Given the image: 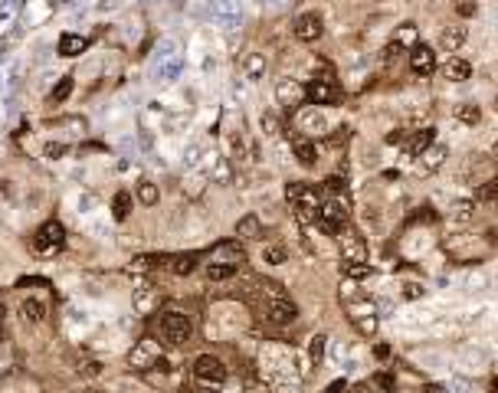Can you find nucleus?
Returning <instances> with one entry per match:
<instances>
[{
  "mask_svg": "<svg viewBox=\"0 0 498 393\" xmlns=\"http://www.w3.org/2000/svg\"><path fill=\"white\" fill-rule=\"evenodd\" d=\"M286 196L288 204H292V210H296L298 223H318V214H321V196L315 187H308V184H298V180H292L286 187Z\"/></svg>",
  "mask_w": 498,
  "mask_h": 393,
  "instance_id": "1",
  "label": "nucleus"
},
{
  "mask_svg": "<svg viewBox=\"0 0 498 393\" xmlns=\"http://www.w3.org/2000/svg\"><path fill=\"white\" fill-rule=\"evenodd\" d=\"M347 216H351V210H347L345 196H328V200L321 204L318 226L325 233H331V236H341V233L347 230Z\"/></svg>",
  "mask_w": 498,
  "mask_h": 393,
  "instance_id": "2",
  "label": "nucleus"
},
{
  "mask_svg": "<svg viewBox=\"0 0 498 393\" xmlns=\"http://www.w3.org/2000/svg\"><path fill=\"white\" fill-rule=\"evenodd\" d=\"M190 318L184 311H161L158 315V338L164 344H184L190 338Z\"/></svg>",
  "mask_w": 498,
  "mask_h": 393,
  "instance_id": "3",
  "label": "nucleus"
},
{
  "mask_svg": "<svg viewBox=\"0 0 498 393\" xmlns=\"http://www.w3.org/2000/svg\"><path fill=\"white\" fill-rule=\"evenodd\" d=\"M180 56H178V43H170V40H164V43L158 46V56H154V76H158V82H170V79L180 76Z\"/></svg>",
  "mask_w": 498,
  "mask_h": 393,
  "instance_id": "4",
  "label": "nucleus"
},
{
  "mask_svg": "<svg viewBox=\"0 0 498 393\" xmlns=\"http://www.w3.org/2000/svg\"><path fill=\"white\" fill-rule=\"evenodd\" d=\"M194 377H197V384H203V387H220L227 380V364L220 358H213V354H200L194 360Z\"/></svg>",
  "mask_w": 498,
  "mask_h": 393,
  "instance_id": "5",
  "label": "nucleus"
},
{
  "mask_svg": "<svg viewBox=\"0 0 498 393\" xmlns=\"http://www.w3.org/2000/svg\"><path fill=\"white\" fill-rule=\"evenodd\" d=\"M210 17L223 30H237L243 23V4L239 0H210Z\"/></svg>",
  "mask_w": 498,
  "mask_h": 393,
  "instance_id": "6",
  "label": "nucleus"
},
{
  "mask_svg": "<svg viewBox=\"0 0 498 393\" xmlns=\"http://www.w3.org/2000/svg\"><path fill=\"white\" fill-rule=\"evenodd\" d=\"M305 99L312 105H338L341 89L331 79H312V82H305Z\"/></svg>",
  "mask_w": 498,
  "mask_h": 393,
  "instance_id": "7",
  "label": "nucleus"
},
{
  "mask_svg": "<svg viewBox=\"0 0 498 393\" xmlns=\"http://www.w3.org/2000/svg\"><path fill=\"white\" fill-rule=\"evenodd\" d=\"M292 33H296L298 43H315V40H321L325 26H321V17H318V13L305 10V13H298V17L292 20Z\"/></svg>",
  "mask_w": 498,
  "mask_h": 393,
  "instance_id": "8",
  "label": "nucleus"
},
{
  "mask_svg": "<svg viewBox=\"0 0 498 393\" xmlns=\"http://www.w3.org/2000/svg\"><path fill=\"white\" fill-rule=\"evenodd\" d=\"M63 243H66V230H63V223H56V220L43 223L33 236V246L40 249V253H56Z\"/></svg>",
  "mask_w": 498,
  "mask_h": 393,
  "instance_id": "9",
  "label": "nucleus"
},
{
  "mask_svg": "<svg viewBox=\"0 0 498 393\" xmlns=\"http://www.w3.org/2000/svg\"><path fill=\"white\" fill-rule=\"evenodd\" d=\"M266 318H269L272 325L286 328V325H292V321L298 318V308H296V301H288L286 295H272L269 305H266Z\"/></svg>",
  "mask_w": 498,
  "mask_h": 393,
  "instance_id": "10",
  "label": "nucleus"
},
{
  "mask_svg": "<svg viewBox=\"0 0 498 393\" xmlns=\"http://www.w3.org/2000/svg\"><path fill=\"white\" fill-rule=\"evenodd\" d=\"M338 243L345 262H367V243H364V236L357 230H345L338 236Z\"/></svg>",
  "mask_w": 498,
  "mask_h": 393,
  "instance_id": "11",
  "label": "nucleus"
},
{
  "mask_svg": "<svg viewBox=\"0 0 498 393\" xmlns=\"http://www.w3.org/2000/svg\"><path fill=\"white\" fill-rule=\"evenodd\" d=\"M492 164H495V157H489V154H472L469 164L462 167V177L472 180L475 187H482L489 177H495V174H492Z\"/></svg>",
  "mask_w": 498,
  "mask_h": 393,
  "instance_id": "12",
  "label": "nucleus"
},
{
  "mask_svg": "<svg viewBox=\"0 0 498 393\" xmlns=\"http://www.w3.org/2000/svg\"><path fill=\"white\" fill-rule=\"evenodd\" d=\"M296 125L305 131V135H312V138H321L325 131H328V118H325L318 109H302L296 115Z\"/></svg>",
  "mask_w": 498,
  "mask_h": 393,
  "instance_id": "13",
  "label": "nucleus"
},
{
  "mask_svg": "<svg viewBox=\"0 0 498 393\" xmlns=\"http://www.w3.org/2000/svg\"><path fill=\"white\" fill-rule=\"evenodd\" d=\"M276 99H279L282 109H296V105H302V99H305V86L298 82V79H279Z\"/></svg>",
  "mask_w": 498,
  "mask_h": 393,
  "instance_id": "14",
  "label": "nucleus"
},
{
  "mask_svg": "<svg viewBox=\"0 0 498 393\" xmlns=\"http://www.w3.org/2000/svg\"><path fill=\"white\" fill-rule=\"evenodd\" d=\"M436 145V131L433 128H416V131H410L406 135V141H404V154L406 157H420L426 148H433Z\"/></svg>",
  "mask_w": 498,
  "mask_h": 393,
  "instance_id": "15",
  "label": "nucleus"
},
{
  "mask_svg": "<svg viewBox=\"0 0 498 393\" xmlns=\"http://www.w3.org/2000/svg\"><path fill=\"white\" fill-rule=\"evenodd\" d=\"M433 69H436V50H430V46H413L410 50V72H416V76H430Z\"/></svg>",
  "mask_w": 498,
  "mask_h": 393,
  "instance_id": "16",
  "label": "nucleus"
},
{
  "mask_svg": "<svg viewBox=\"0 0 498 393\" xmlns=\"http://www.w3.org/2000/svg\"><path fill=\"white\" fill-rule=\"evenodd\" d=\"M227 148H229V157H233V161H249V157L259 154V148L249 145L243 131H229V135H227Z\"/></svg>",
  "mask_w": 498,
  "mask_h": 393,
  "instance_id": "17",
  "label": "nucleus"
},
{
  "mask_svg": "<svg viewBox=\"0 0 498 393\" xmlns=\"http://www.w3.org/2000/svg\"><path fill=\"white\" fill-rule=\"evenodd\" d=\"M465 40H469V30H465L462 23H456V26H446L443 33H439V46L446 52H456V50H462L465 46Z\"/></svg>",
  "mask_w": 498,
  "mask_h": 393,
  "instance_id": "18",
  "label": "nucleus"
},
{
  "mask_svg": "<svg viewBox=\"0 0 498 393\" xmlns=\"http://www.w3.org/2000/svg\"><path fill=\"white\" fill-rule=\"evenodd\" d=\"M446 157H449V148L446 145H433V148H426V151L420 154V167L426 174H433V171H439V167L446 164Z\"/></svg>",
  "mask_w": 498,
  "mask_h": 393,
  "instance_id": "19",
  "label": "nucleus"
},
{
  "mask_svg": "<svg viewBox=\"0 0 498 393\" xmlns=\"http://www.w3.org/2000/svg\"><path fill=\"white\" fill-rule=\"evenodd\" d=\"M394 46H400V50H413V46H420V26L416 23H400L397 30H394V40H390Z\"/></svg>",
  "mask_w": 498,
  "mask_h": 393,
  "instance_id": "20",
  "label": "nucleus"
},
{
  "mask_svg": "<svg viewBox=\"0 0 498 393\" xmlns=\"http://www.w3.org/2000/svg\"><path fill=\"white\" fill-rule=\"evenodd\" d=\"M443 76L449 82H465V79H472V62L462 60V56H453V60L443 66Z\"/></svg>",
  "mask_w": 498,
  "mask_h": 393,
  "instance_id": "21",
  "label": "nucleus"
},
{
  "mask_svg": "<svg viewBox=\"0 0 498 393\" xmlns=\"http://www.w3.org/2000/svg\"><path fill=\"white\" fill-rule=\"evenodd\" d=\"M128 360H131V367H148V364H158L161 358H158V348H154L151 341H141L135 350H131V358Z\"/></svg>",
  "mask_w": 498,
  "mask_h": 393,
  "instance_id": "22",
  "label": "nucleus"
},
{
  "mask_svg": "<svg viewBox=\"0 0 498 393\" xmlns=\"http://www.w3.org/2000/svg\"><path fill=\"white\" fill-rule=\"evenodd\" d=\"M459 289H462V292H482V289H489V275L482 272V269H469V272L459 275Z\"/></svg>",
  "mask_w": 498,
  "mask_h": 393,
  "instance_id": "23",
  "label": "nucleus"
},
{
  "mask_svg": "<svg viewBox=\"0 0 498 393\" xmlns=\"http://www.w3.org/2000/svg\"><path fill=\"white\" fill-rule=\"evenodd\" d=\"M213 259L217 262H243V246L239 243H220V246H213Z\"/></svg>",
  "mask_w": 498,
  "mask_h": 393,
  "instance_id": "24",
  "label": "nucleus"
},
{
  "mask_svg": "<svg viewBox=\"0 0 498 393\" xmlns=\"http://www.w3.org/2000/svg\"><path fill=\"white\" fill-rule=\"evenodd\" d=\"M459 364H462V367L479 370V367H485V364H489V358H485V350L472 348V344H465V348L459 350Z\"/></svg>",
  "mask_w": 498,
  "mask_h": 393,
  "instance_id": "25",
  "label": "nucleus"
},
{
  "mask_svg": "<svg viewBox=\"0 0 498 393\" xmlns=\"http://www.w3.org/2000/svg\"><path fill=\"white\" fill-rule=\"evenodd\" d=\"M85 46H89L85 36H76V33L60 36V56H79V52H85Z\"/></svg>",
  "mask_w": 498,
  "mask_h": 393,
  "instance_id": "26",
  "label": "nucleus"
},
{
  "mask_svg": "<svg viewBox=\"0 0 498 393\" xmlns=\"http://www.w3.org/2000/svg\"><path fill=\"white\" fill-rule=\"evenodd\" d=\"M296 157H298V164H305V167H312L315 161H318V151H315V145L308 141V138H296Z\"/></svg>",
  "mask_w": 498,
  "mask_h": 393,
  "instance_id": "27",
  "label": "nucleus"
},
{
  "mask_svg": "<svg viewBox=\"0 0 498 393\" xmlns=\"http://www.w3.org/2000/svg\"><path fill=\"white\" fill-rule=\"evenodd\" d=\"M237 275V265L233 262H207V279L210 282H227Z\"/></svg>",
  "mask_w": 498,
  "mask_h": 393,
  "instance_id": "28",
  "label": "nucleus"
},
{
  "mask_svg": "<svg viewBox=\"0 0 498 393\" xmlns=\"http://www.w3.org/2000/svg\"><path fill=\"white\" fill-rule=\"evenodd\" d=\"M243 72H246V79H262V72H266V56H262V52H249L243 60Z\"/></svg>",
  "mask_w": 498,
  "mask_h": 393,
  "instance_id": "29",
  "label": "nucleus"
},
{
  "mask_svg": "<svg viewBox=\"0 0 498 393\" xmlns=\"http://www.w3.org/2000/svg\"><path fill=\"white\" fill-rule=\"evenodd\" d=\"M237 236L239 240H256V236H262V223L256 216H243L237 223Z\"/></svg>",
  "mask_w": 498,
  "mask_h": 393,
  "instance_id": "30",
  "label": "nucleus"
},
{
  "mask_svg": "<svg viewBox=\"0 0 498 393\" xmlns=\"http://www.w3.org/2000/svg\"><path fill=\"white\" fill-rule=\"evenodd\" d=\"M325 348H328V334H315L312 341H308V360H312V367H318L321 360H325Z\"/></svg>",
  "mask_w": 498,
  "mask_h": 393,
  "instance_id": "31",
  "label": "nucleus"
},
{
  "mask_svg": "<svg viewBox=\"0 0 498 393\" xmlns=\"http://www.w3.org/2000/svg\"><path fill=\"white\" fill-rule=\"evenodd\" d=\"M354 328H357V334H364V338H374V334H377V328H380V315H361V318H354Z\"/></svg>",
  "mask_w": 498,
  "mask_h": 393,
  "instance_id": "32",
  "label": "nucleus"
},
{
  "mask_svg": "<svg viewBox=\"0 0 498 393\" xmlns=\"http://www.w3.org/2000/svg\"><path fill=\"white\" fill-rule=\"evenodd\" d=\"M194 265H197L194 253H187V256H174V259H170V272H174V275H190V272H194Z\"/></svg>",
  "mask_w": 498,
  "mask_h": 393,
  "instance_id": "33",
  "label": "nucleus"
},
{
  "mask_svg": "<svg viewBox=\"0 0 498 393\" xmlns=\"http://www.w3.org/2000/svg\"><path fill=\"white\" fill-rule=\"evenodd\" d=\"M341 269H345V275L351 279V282L371 279V265H367V262H341Z\"/></svg>",
  "mask_w": 498,
  "mask_h": 393,
  "instance_id": "34",
  "label": "nucleus"
},
{
  "mask_svg": "<svg viewBox=\"0 0 498 393\" xmlns=\"http://www.w3.org/2000/svg\"><path fill=\"white\" fill-rule=\"evenodd\" d=\"M20 315H23V321H43V305L36 299H26L23 305H20Z\"/></svg>",
  "mask_w": 498,
  "mask_h": 393,
  "instance_id": "35",
  "label": "nucleus"
},
{
  "mask_svg": "<svg viewBox=\"0 0 498 393\" xmlns=\"http://www.w3.org/2000/svg\"><path fill=\"white\" fill-rule=\"evenodd\" d=\"M456 118L462 121V125H475V121L482 118V111H479V105L465 102V105H459V109H456Z\"/></svg>",
  "mask_w": 498,
  "mask_h": 393,
  "instance_id": "36",
  "label": "nucleus"
},
{
  "mask_svg": "<svg viewBox=\"0 0 498 393\" xmlns=\"http://www.w3.org/2000/svg\"><path fill=\"white\" fill-rule=\"evenodd\" d=\"M262 259L269 265H282V262H288V249L286 246H266L262 249Z\"/></svg>",
  "mask_w": 498,
  "mask_h": 393,
  "instance_id": "37",
  "label": "nucleus"
},
{
  "mask_svg": "<svg viewBox=\"0 0 498 393\" xmlns=\"http://www.w3.org/2000/svg\"><path fill=\"white\" fill-rule=\"evenodd\" d=\"M112 214H115V220H125V216L131 214V196H128L125 190L115 196V204H112Z\"/></svg>",
  "mask_w": 498,
  "mask_h": 393,
  "instance_id": "38",
  "label": "nucleus"
},
{
  "mask_svg": "<svg viewBox=\"0 0 498 393\" xmlns=\"http://www.w3.org/2000/svg\"><path fill=\"white\" fill-rule=\"evenodd\" d=\"M135 308L141 311V315H148V311L154 308V292L151 289H138L135 292Z\"/></svg>",
  "mask_w": 498,
  "mask_h": 393,
  "instance_id": "39",
  "label": "nucleus"
},
{
  "mask_svg": "<svg viewBox=\"0 0 498 393\" xmlns=\"http://www.w3.org/2000/svg\"><path fill=\"white\" fill-rule=\"evenodd\" d=\"M138 200H141L144 206H154L158 204V187L148 184V180H141V184H138Z\"/></svg>",
  "mask_w": 498,
  "mask_h": 393,
  "instance_id": "40",
  "label": "nucleus"
},
{
  "mask_svg": "<svg viewBox=\"0 0 498 393\" xmlns=\"http://www.w3.org/2000/svg\"><path fill=\"white\" fill-rule=\"evenodd\" d=\"M262 131H266L269 138L282 135V121H279V115H276V111H266V115H262Z\"/></svg>",
  "mask_w": 498,
  "mask_h": 393,
  "instance_id": "41",
  "label": "nucleus"
},
{
  "mask_svg": "<svg viewBox=\"0 0 498 393\" xmlns=\"http://www.w3.org/2000/svg\"><path fill=\"white\" fill-rule=\"evenodd\" d=\"M472 214H475V204H472V200H462V204H453V220L465 223V220H472Z\"/></svg>",
  "mask_w": 498,
  "mask_h": 393,
  "instance_id": "42",
  "label": "nucleus"
},
{
  "mask_svg": "<svg viewBox=\"0 0 498 393\" xmlns=\"http://www.w3.org/2000/svg\"><path fill=\"white\" fill-rule=\"evenodd\" d=\"M400 295H404L406 301H420L423 295H426V289H423L420 282H404V289H400Z\"/></svg>",
  "mask_w": 498,
  "mask_h": 393,
  "instance_id": "43",
  "label": "nucleus"
},
{
  "mask_svg": "<svg viewBox=\"0 0 498 393\" xmlns=\"http://www.w3.org/2000/svg\"><path fill=\"white\" fill-rule=\"evenodd\" d=\"M479 200H498V174L479 187Z\"/></svg>",
  "mask_w": 498,
  "mask_h": 393,
  "instance_id": "44",
  "label": "nucleus"
},
{
  "mask_svg": "<svg viewBox=\"0 0 498 393\" xmlns=\"http://www.w3.org/2000/svg\"><path fill=\"white\" fill-rule=\"evenodd\" d=\"M453 7H456V13L459 17H475V10H479V4H475V0H453Z\"/></svg>",
  "mask_w": 498,
  "mask_h": 393,
  "instance_id": "45",
  "label": "nucleus"
},
{
  "mask_svg": "<svg viewBox=\"0 0 498 393\" xmlns=\"http://www.w3.org/2000/svg\"><path fill=\"white\" fill-rule=\"evenodd\" d=\"M347 138H351V128H338L335 135L325 138V145H328V148H341V145H347Z\"/></svg>",
  "mask_w": 498,
  "mask_h": 393,
  "instance_id": "46",
  "label": "nucleus"
},
{
  "mask_svg": "<svg viewBox=\"0 0 498 393\" xmlns=\"http://www.w3.org/2000/svg\"><path fill=\"white\" fill-rule=\"evenodd\" d=\"M449 390H453V393H472L475 390V380H469V377H456V380L449 384Z\"/></svg>",
  "mask_w": 498,
  "mask_h": 393,
  "instance_id": "47",
  "label": "nucleus"
},
{
  "mask_svg": "<svg viewBox=\"0 0 498 393\" xmlns=\"http://www.w3.org/2000/svg\"><path fill=\"white\" fill-rule=\"evenodd\" d=\"M69 92H72V79H63L60 86L53 89V102H63V99H69Z\"/></svg>",
  "mask_w": 498,
  "mask_h": 393,
  "instance_id": "48",
  "label": "nucleus"
},
{
  "mask_svg": "<svg viewBox=\"0 0 498 393\" xmlns=\"http://www.w3.org/2000/svg\"><path fill=\"white\" fill-rule=\"evenodd\" d=\"M406 135H410V131H406V128L390 131V135H387V145H400V141H406Z\"/></svg>",
  "mask_w": 498,
  "mask_h": 393,
  "instance_id": "49",
  "label": "nucleus"
},
{
  "mask_svg": "<svg viewBox=\"0 0 498 393\" xmlns=\"http://www.w3.org/2000/svg\"><path fill=\"white\" fill-rule=\"evenodd\" d=\"M374 354H377L380 360H387L390 358V348H387V344H377V348H374Z\"/></svg>",
  "mask_w": 498,
  "mask_h": 393,
  "instance_id": "50",
  "label": "nucleus"
},
{
  "mask_svg": "<svg viewBox=\"0 0 498 393\" xmlns=\"http://www.w3.org/2000/svg\"><path fill=\"white\" fill-rule=\"evenodd\" d=\"M63 151H66V148H63V145H50V148H46V154H50V157H60Z\"/></svg>",
  "mask_w": 498,
  "mask_h": 393,
  "instance_id": "51",
  "label": "nucleus"
},
{
  "mask_svg": "<svg viewBox=\"0 0 498 393\" xmlns=\"http://www.w3.org/2000/svg\"><path fill=\"white\" fill-rule=\"evenodd\" d=\"M423 393H446V387H439V384H426V390Z\"/></svg>",
  "mask_w": 498,
  "mask_h": 393,
  "instance_id": "52",
  "label": "nucleus"
},
{
  "mask_svg": "<svg viewBox=\"0 0 498 393\" xmlns=\"http://www.w3.org/2000/svg\"><path fill=\"white\" fill-rule=\"evenodd\" d=\"M492 157H495V161H498V141H495V145H492Z\"/></svg>",
  "mask_w": 498,
  "mask_h": 393,
  "instance_id": "53",
  "label": "nucleus"
}]
</instances>
